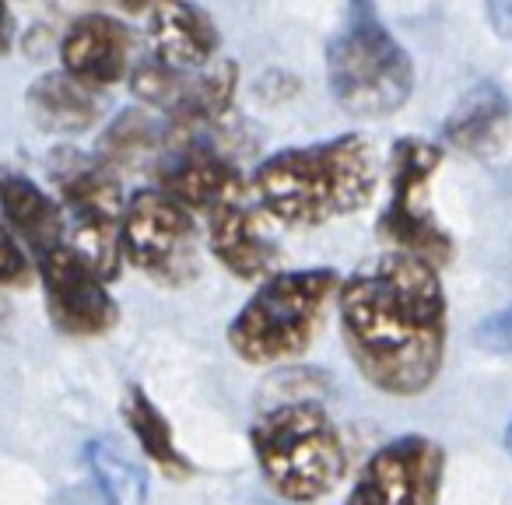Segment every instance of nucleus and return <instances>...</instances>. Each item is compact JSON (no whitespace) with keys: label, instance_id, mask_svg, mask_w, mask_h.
I'll return each instance as SVG.
<instances>
[{"label":"nucleus","instance_id":"obj_1","mask_svg":"<svg viewBox=\"0 0 512 505\" xmlns=\"http://www.w3.org/2000/svg\"><path fill=\"white\" fill-rule=\"evenodd\" d=\"M344 351L365 383L397 400L432 390L446 358L439 267L393 249L337 285Z\"/></svg>","mask_w":512,"mask_h":505},{"label":"nucleus","instance_id":"obj_2","mask_svg":"<svg viewBox=\"0 0 512 505\" xmlns=\"http://www.w3.org/2000/svg\"><path fill=\"white\" fill-rule=\"evenodd\" d=\"M379 183L376 144L365 134H337L267 155L253 169L256 207L292 228H316L369 207Z\"/></svg>","mask_w":512,"mask_h":505},{"label":"nucleus","instance_id":"obj_3","mask_svg":"<svg viewBox=\"0 0 512 505\" xmlns=\"http://www.w3.org/2000/svg\"><path fill=\"white\" fill-rule=\"evenodd\" d=\"M249 446L267 488L285 502H320L348 470V442L316 400H288L264 411L249 428Z\"/></svg>","mask_w":512,"mask_h":505},{"label":"nucleus","instance_id":"obj_4","mask_svg":"<svg viewBox=\"0 0 512 505\" xmlns=\"http://www.w3.org/2000/svg\"><path fill=\"white\" fill-rule=\"evenodd\" d=\"M334 102L358 120H390L414 95V60L386 29L372 0H348L344 25L327 46Z\"/></svg>","mask_w":512,"mask_h":505},{"label":"nucleus","instance_id":"obj_5","mask_svg":"<svg viewBox=\"0 0 512 505\" xmlns=\"http://www.w3.org/2000/svg\"><path fill=\"white\" fill-rule=\"evenodd\" d=\"M337 271H274L260 281L246 306L228 323V348L249 365L292 362L323 330L330 299L337 295Z\"/></svg>","mask_w":512,"mask_h":505},{"label":"nucleus","instance_id":"obj_6","mask_svg":"<svg viewBox=\"0 0 512 505\" xmlns=\"http://www.w3.org/2000/svg\"><path fill=\"white\" fill-rule=\"evenodd\" d=\"M53 179L60 190L67 235L64 242L81 253L106 281L120 274L123 249H120V221H123V190L120 179L99 158H88L81 151H57L50 162Z\"/></svg>","mask_w":512,"mask_h":505},{"label":"nucleus","instance_id":"obj_7","mask_svg":"<svg viewBox=\"0 0 512 505\" xmlns=\"http://www.w3.org/2000/svg\"><path fill=\"white\" fill-rule=\"evenodd\" d=\"M120 249L127 264L162 288L190 285L200 271L193 211H186L158 186L137 190L123 204Z\"/></svg>","mask_w":512,"mask_h":505},{"label":"nucleus","instance_id":"obj_8","mask_svg":"<svg viewBox=\"0 0 512 505\" xmlns=\"http://www.w3.org/2000/svg\"><path fill=\"white\" fill-rule=\"evenodd\" d=\"M442 144L425 137H397L390 148V204L379 214V235L404 253L442 267L453 253V239L428 207V186L439 172Z\"/></svg>","mask_w":512,"mask_h":505},{"label":"nucleus","instance_id":"obj_9","mask_svg":"<svg viewBox=\"0 0 512 505\" xmlns=\"http://www.w3.org/2000/svg\"><path fill=\"white\" fill-rule=\"evenodd\" d=\"M134 95L148 109L162 113L172 127H214L232 113L235 88H239V64L214 57L204 67H169L151 53L134 60L127 74Z\"/></svg>","mask_w":512,"mask_h":505},{"label":"nucleus","instance_id":"obj_10","mask_svg":"<svg viewBox=\"0 0 512 505\" xmlns=\"http://www.w3.org/2000/svg\"><path fill=\"white\" fill-rule=\"evenodd\" d=\"M204 130L211 127H172L169 123V141L155 162L158 190L179 200L186 211L200 214L225 200L246 197V179H242L239 165L221 148L207 144Z\"/></svg>","mask_w":512,"mask_h":505},{"label":"nucleus","instance_id":"obj_11","mask_svg":"<svg viewBox=\"0 0 512 505\" xmlns=\"http://www.w3.org/2000/svg\"><path fill=\"white\" fill-rule=\"evenodd\" d=\"M39 281L46 292L50 323L67 337H102L120 323V306L109 295L106 278L74 253L67 242L39 257Z\"/></svg>","mask_w":512,"mask_h":505},{"label":"nucleus","instance_id":"obj_12","mask_svg":"<svg viewBox=\"0 0 512 505\" xmlns=\"http://www.w3.org/2000/svg\"><path fill=\"white\" fill-rule=\"evenodd\" d=\"M446 456L428 435H400L369 456L344 505H435Z\"/></svg>","mask_w":512,"mask_h":505},{"label":"nucleus","instance_id":"obj_13","mask_svg":"<svg viewBox=\"0 0 512 505\" xmlns=\"http://www.w3.org/2000/svg\"><path fill=\"white\" fill-rule=\"evenodd\" d=\"M60 67L81 85L106 92L120 85L134 67V36L120 18L88 11L74 18L60 39Z\"/></svg>","mask_w":512,"mask_h":505},{"label":"nucleus","instance_id":"obj_14","mask_svg":"<svg viewBox=\"0 0 512 505\" xmlns=\"http://www.w3.org/2000/svg\"><path fill=\"white\" fill-rule=\"evenodd\" d=\"M204 218L207 249L228 274H235L239 281H264L278 271V242L267 235L260 214L246 204V197L225 200V204L211 207Z\"/></svg>","mask_w":512,"mask_h":505},{"label":"nucleus","instance_id":"obj_15","mask_svg":"<svg viewBox=\"0 0 512 505\" xmlns=\"http://www.w3.org/2000/svg\"><path fill=\"white\" fill-rule=\"evenodd\" d=\"M151 53L169 67H204L218 57V25L190 0H158L148 11Z\"/></svg>","mask_w":512,"mask_h":505},{"label":"nucleus","instance_id":"obj_16","mask_svg":"<svg viewBox=\"0 0 512 505\" xmlns=\"http://www.w3.org/2000/svg\"><path fill=\"white\" fill-rule=\"evenodd\" d=\"M512 127V99L495 85V81H481V85L467 88L460 95L449 116L442 120V144L463 151V155L488 158L505 144Z\"/></svg>","mask_w":512,"mask_h":505},{"label":"nucleus","instance_id":"obj_17","mask_svg":"<svg viewBox=\"0 0 512 505\" xmlns=\"http://www.w3.org/2000/svg\"><path fill=\"white\" fill-rule=\"evenodd\" d=\"M0 218L8 221L11 232L36 257L60 246L67 235L64 207L36 179L25 176L22 169H11V165H0Z\"/></svg>","mask_w":512,"mask_h":505},{"label":"nucleus","instance_id":"obj_18","mask_svg":"<svg viewBox=\"0 0 512 505\" xmlns=\"http://www.w3.org/2000/svg\"><path fill=\"white\" fill-rule=\"evenodd\" d=\"M25 102H29L32 120L43 130L60 134V137L85 134V130L95 127V120H99V113H102L99 92L81 85L78 78H71L64 67H60V71L39 74V78L32 81Z\"/></svg>","mask_w":512,"mask_h":505},{"label":"nucleus","instance_id":"obj_19","mask_svg":"<svg viewBox=\"0 0 512 505\" xmlns=\"http://www.w3.org/2000/svg\"><path fill=\"white\" fill-rule=\"evenodd\" d=\"M169 141V123H158L151 109H123L99 137V158L113 172L141 169L148 162H158Z\"/></svg>","mask_w":512,"mask_h":505},{"label":"nucleus","instance_id":"obj_20","mask_svg":"<svg viewBox=\"0 0 512 505\" xmlns=\"http://www.w3.org/2000/svg\"><path fill=\"white\" fill-rule=\"evenodd\" d=\"M120 411H123V421L130 425V432H134L141 453L148 456L165 477L186 481V477L193 474L190 460L179 453L176 439H172V425L165 421V414L158 411V404L141 386H127V397H123Z\"/></svg>","mask_w":512,"mask_h":505},{"label":"nucleus","instance_id":"obj_21","mask_svg":"<svg viewBox=\"0 0 512 505\" xmlns=\"http://www.w3.org/2000/svg\"><path fill=\"white\" fill-rule=\"evenodd\" d=\"M85 460L106 505H148V477L113 439H92Z\"/></svg>","mask_w":512,"mask_h":505},{"label":"nucleus","instance_id":"obj_22","mask_svg":"<svg viewBox=\"0 0 512 505\" xmlns=\"http://www.w3.org/2000/svg\"><path fill=\"white\" fill-rule=\"evenodd\" d=\"M36 274L25 242L11 232V225L0 218V288H25Z\"/></svg>","mask_w":512,"mask_h":505},{"label":"nucleus","instance_id":"obj_23","mask_svg":"<svg viewBox=\"0 0 512 505\" xmlns=\"http://www.w3.org/2000/svg\"><path fill=\"white\" fill-rule=\"evenodd\" d=\"M477 344L488 348V351H495V355L512 358V306L491 313L488 320L477 327Z\"/></svg>","mask_w":512,"mask_h":505},{"label":"nucleus","instance_id":"obj_24","mask_svg":"<svg viewBox=\"0 0 512 505\" xmlns=\"http://www.w3.org/2000/svg\"><path fill=\"white\" fill-rule=\"evenodd\" d=\"M488 22L505 43H512V0H488Z\"/></svg>","mask_w":512,"mask_h":505},{"label":"nucleus","instance_id":"obj_25","mask_svg":"<svg viewBox=\"0 0 512 505\" xmlns=\"http://www.w3.org/2000/svg\"><path fill=\"white\" fill-rule=\"evenodd\" d=\"M15 50V15H11L8 0H0V57Z\"/></svg>","mask_w":512,"mask_h":505},{"label":"nucleus","instance_id":"obj_26","mask_svg":"<svg viewBox=\"0 0 512 505\" xmlns=\"http://www.w3.org/2000/svg\"><path fill=\"white\" fill-rule=\"evenodd\" d=\"M123 11H130V15H141V11H151L158 4V0H120Z\"/></svg>","mask_w":512,"mask_h":505},{"label":"nucleus","instance_id":"obj_27","mask_svg":"<svg viewBox=\"0 0 512 505\" xmlns=\"http://www.w3.org/2000/svg\"><path fill=\"white\" fill-rule=\"evenodd\" d=\"M505 449L512 453V421H509V428H505Z\"/></svg>","mask_w":512,"mask_h":505},{"label":"nucleus","instance_id":"obj_28","mask_svg":"<svg viewBox=\"0 0 512 505\" xmlns=\"http://www.w3.org/2000/svg\"><path fill=\"white\" fill-rule=\"evenodd\" d=\"M4 320H8V313H4V302H0V327H4Z\"/></svg>","mask_w":512,"mask_h":505}]
</instances>
